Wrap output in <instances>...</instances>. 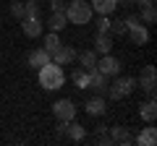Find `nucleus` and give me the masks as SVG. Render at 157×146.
Returning <instances> with one entry per match:
<instances>
[{"mask_svg":"<svg viewBox=\"0 0 157 146\" xmlns=\"http://www.w3.org/2000/svg\"><path fill=\"white\" fill-rule=\"evenodd\" d=\"M37 78H39V86L47 91L52 89H60L63 84H66V73H63V65H58V63H45L42 68H37Z\"/></svg>","mask_w":157,"mask_h":146,"instance_id":"obj_1","label":"nucleus"},{"mask_svg":"<svg viewBox=\"0 0 157 146\" xmlns=\"http://www.w3.org/2000/svg\"><path fill=\"white\" fill-rule=\"evenodd\" d=\"M92 16H94V11H92V5L86 3V0H68V5H66V18H68V24L84 26V24L92 21Z\"/></svg>","mask_w":157,"mask_h":146,"instance_id":"obj_2","label":"nucleus"},{"mask_svg":"<svg viewBox=\"0 0 157 146\" xmlns=\"http://www.w3.org/2000/svg\"><path fill=\"white\" fill-rule=\"evenodd\" d=\"M134 89H136V78L134 76H121V73H118V78L113 81V84H107V97L118 102V99H126Z\"/></svg>","mask_w":157,"mask_h":146,"instance_id":"obj_3","label":"nucleus"},{"mask_svg":"<svg viewBox=\"0 0 157 146\" xmlns=\"http://www.w3.org/2000/svg\"><path fill=\"white\" fill-rule=\"evenodd\" d=\"M136 86H141V89L147 91V97L155 99V86H157V71H155V65H144V68H141V76L136 78Z\"/></svg>","mask_w":157,"mask_h":146,"instance_id":"obj_4","label":"nucleus"},{"mask_svg":"<svg viewBox=\"0 0 157 146\" xmlns=\"http://www.w3.org/2000/svg\"><path fill=\"white\" fill-rule=\"evenodd\" d=\"M97 71H100L102 76H107V78H110V76H118V73H121V60H118L113 52L100 55L97 57Z\"/></svg>","mask_w":157,"mask_h":146,"instance_id":"obj_5","label":"nucleus"},{"mask_svg":"<svg viewBox=\"0 0 157 146\" xmlns=\"http://www.w3.org/2000/svg\"><path fill=\"white\" fill-rule=\"evenodd\" d=\"M52 115L58 120H76V104L71 99H58L52 104Z\"/></svg>","mask_w":157,"mask_h":146,"instance_id":"obj_6","label":"nucleus"},{"mask_svg":"<svg viewBox=\"0 0 157 146\" xmlns=\"http://www.w3.org/2000/svg\"><path fill=\"white\" fill-rule=\"evenodd\" d=\"M21 29H24V34H26L29 39L42 37V21H39V16H24L21 18Z\"/></svg>","mask_w":157,"mask_h":146,"instance_id":"obj_7","label":"nucleus"},{"mask_svg":"<svg viewBox=\"0 0 157 146\" xmlns=\"http://www.w3.org/2000/svg\"><path fill=\"white\" fill-rule=\"evenodd\" d=\"M84 110H86V115H92V118H102V115L107 112V104H105V99H102V94L89 97L86 104H84Z\"/></svg>","mask_w":157,"mask_h":146,"instance_id":"obj_8","label":"nucleus"},{"mask_svg":"<svg viewBox=\"0 0 157 146\" xmlns=\"http://www.w3.org/2000/svg\"><path fill=\"white\" fill-rule=\"evenodd\" d=\"M126 31H128L131 42H134L136 47H144L147 42H149V29H147V24H136V26H128Z\"/></svg>","mask_w":157,"mask_h":146,"instance_id":"obj_9","label":"nucleus"},{"mask_svg":"<svg viewBox=\"0 0 157 146\" xmlns=\"http://www.w3.org/2000/svg\"><path fill=\"white\" fill-rule=\"evenodd\" d=\"M89 73V86H86V89H92L94 91V94H107V76H102L100 71H86Z\"/></svg>","mask_w":157,"mask_h":146,"instance_id":"obj_10","label":"nucleus"},{"mask_svg":"<svg viewBox=\"0 0 157 146\" xmlns=\"http://www.w3.org/2000/svg\"><path fill=\"white\" fill-rule=\"evenodd\" d=\"M50 57H52V63H58V65H68V63L76 60V50H73L71 45H60Z\"/></svg>","mask_w":157,"mask_h":146,"instance_id":"obj_11","label":"nucleus"},{"mask_svg":"<svg viewBox=\"0 0 157 146\" xmlns=\"http://www.w3.org/2000/svg\"><path fill=\"white\" fill-rule=\"evenodd\" d=\"M89 5L97 16H110V13H115L118 0H89Z\"/></svg>","mask_w":157,"mask_h":146,"instance_id":"obj_12","label":"nucleus"},{"mask_svg":"<svg viewBox=\"0 0 157 146\" xmlns=\"http://www.w3.org/2000/svg\"><path fill=\"white\" fill-rule=\"evenodd\" d=\"M107 130H110V141H113V144H123V146L134 144L128 128H123V125H113V128H107Z\"/></svg>","mask_w":157,"mask_h":146,"instance_id":"obj_13","label":"nucleus"},{"mask_svg":"<svg viewBox=\"0 0 157 146\" xmlns=\"http://www.w3.org/2000/svg\"><path fill=\"white\" fill-rule=\"evenodd\" d=\"M139 118L144 120V123H155L157 120V102L155 99H147L139 104Z\"/></svg>","mask_w":157,"mask_h":146,"instance_id":"obj_14","label":"nucleus"},{"mask_svg":"<svg viewBox=\"0 0 157 146\" xmlns=\"http://www.w3.org/2000/svg\"><path fill=\"white\" fill-rule=\"evenodd\" d=\"M52 57H50V52L45 50V47H39V50H32L29 52V65L34 68V71H37V68H42L45 65V63H50Z\"/></svg>","mask_w":157,"mask_h":146,"instance_id":"obj_15","label":"nucleus"},{"mask_svg":"<svg viewBox=\"0 0 157 146\" xmlns=\"http://www.w3.org/2000/svg\"><path fill=\"white\" fill-rule=\"evenodd\" d=\"M134 141H136L139 146H155V144H157V130L152 128V123H149V128H141V133L136 136Z\"/></svg>","mask_w":157,"mask_h":146,"instance_id":"obj_16","label":"nucleus"},{"mask_svg":"<svg viewBox=\"0 0 157 146\" xmlns=\"http://www.w3.org/2000/svg\"><path fill=\"white\" fill-rule=\"evenodd\" d=\"M94 52H97V55H107V52H113L110 34H97V37H94Z\"/></svg>","mask_w":157,"mask_h":146,"instance_id":"obj_17","label":"nucleus"},{"mask_svg":"<svg viewBox=\"0 0 157 146\" xmlns=\"http://www.w3.org/2000/svg\"><path fill=\"white\" fill-rule=\"evenodd\" d=\"M76 60L81 63V68H84V71H94V68H97V52H94V50L76 52Z\"/></svg>","mask_w":157,"mask_h":146,"instance_id":"obj_18","label":"nucleus"},{"mask_svg":"<svg viewBox=\"0 0 157 146\" xmlns=\"http://www.w3.org/2000/svg\"><path fill=\"white\" fill-rule=\"evenodd\" d=\"M84 136H86L84 125H81V123H73V120H68V125H66V138H71V141H84Z\"/></svg>","mask_w":157,"mask_h":146,"instance_id":"obj_19","label":"nucleus"},{"mask_svg":"<svg viewBox=\"0 0 157 146\" xmlns=\"http://www.w3.org/2000/svg\"><path fill=\"white\" fill-rule=\"evenodd\" d=\"M66 24H68L66 13H52V16L47 18V26H50V31H63V29H66Z\"/></svg>","mask_w":157,"mask_h":146,"instance_id":"obj_20","label":"nucleus"},{"mask_svg":"<svg viewBox=\"0 0 157 146\" xmlns=\"http://www.w3.org/2000/svg\"><path fill=\"white\" fill-rule=\"evenodd\" d=\"M71 81L76 84V89H86V86H89V73H86L84 68H76V71L71 73Z\"/></svg>","mask_w":157,"mask_h":146,"instance_id":"obj_21","label":"nucleus"},{"mask_svg":"<svg viewBox=\"0 0 157 146\" xmlns=\"http://www.w3.org/2000/svg\"><path fill=\"white\" fill-rule=\"evenodd\" d=\"M42 47H45L47 52H55L58 47H60V37H58V31H50V34H45V39H42Z\"/></svg>","mask_w":157,"mask_h":146,"instance_id":"obj_22","label":"nucleus"},{"mask_svg":"<svg viewBox=\"0 0 157 146\" xmlns=\"http://www.w3.org/2000/svg\"><path fill=\"white\" fill-rule=\"evenodd\" d=\"M139 18H141V24H155V21H157V11H155V5H141Z\"/></svg>","mask_w":157,"mask_h":146,"instance_id":"obj_23","label":"nucleus"},{"mask_svg":"<svg viewBox=\"0 0 157 146\" xmlns=\"http://www.w3.org/2000/svg\"><path fill=\"white\" fill-rule=\"evenodd\" d=\"M24 16H39V3L37 0H24Z\"/></svg>","mask_w":157,"mask_h":146,"instance_id":"obj_24","label":"nucleus"},{"mask_svg":"<svg viewBox=\"0 0 157 146\" xmlns=\"http://www.w3.org/2000/svg\"><path fill=\"white\" fill-rule=\"evenodd\" d=\"M11 13H13V18L21 21V18H24V0H13V3H11Z\"/></svg>","mask_w":157,"mask_h":146,"instance_id":"obj_25","label":"nucleus"},{"mask_svg":"<svg viewBox=\"0 0 157 146\" xmlns=\"http://www.w3.org/2000/svg\"><path fill=\"white\" fill-rule=\"evenodd\" d=\"M110 31V16H100L97 21V34H107Z\"/></svg>","mask_w":157,"mask_h":146,"instance_id":"obj_26","label":"nucleus"},{"mask_svg":"<svg viewBox=\"0 0 157 146\" xmlns=\"http://www.w3.org/2000/svg\"><path fill=\"white\" fill-rule=\"evenodd\" d=\"M107 34H113V37L126 34V24H123V21H110V31H107Z\"/></svg>","mask_w":157,"mask_h":146,"instance_id":"obj_27","label":"nucleus"},{"mask_svg":"<svg viewBox=\"0 0 157 146\" xmlns=\"http://www.w3.org/2000/svg\"><path fill=\"white\" fill-rule=\"evenodd\" d=\"M66 5H68V0H50L52 13H66Z\"/></svg>","mask_w":157,"mask_h":146,"instance_id":"obj_28","label":"nucleus"},{"mask_svg":"<svg viewBox=\"0 0 157 146\" xmlns=\"http://www.w3.org/2000/svg\"><path fill=\"white\" fill-rule=\"evenodd\" d=\"M123 24H126V29H128V26H136V24H141V18H139V13H131V16H126V18H123Z\"/></svg>","mask_w":157,"mask_h":146,"instance_id":"obj_29","label":"nucleus"},{"mask_svg":"<svg viewBox=\"0 0 157 146\" xmlns=\"http://www.w3.org/2000/svg\"><path fill=\"white\" fill-rule=\"evenodd\" d=\"M118 5H123V8H131V5H134V0H118Z\"/></svg>","mask_w":157,"mask_h":146,"instance_id":"obj_30","label":"nucleus"},{"mask_svg":"<svg viewBox=\"0 0 157 146\" xmlns=\"http://www.w3.org/2000/svg\"><path fill=\"white\" fill-rule=\"evenodd\" d=\"M149 3H155V0H149Z\"/></svg>","mask_w":157,"mask_h":146,"instance_id":"obj_31","label":"nucleus"}]
</instances>
